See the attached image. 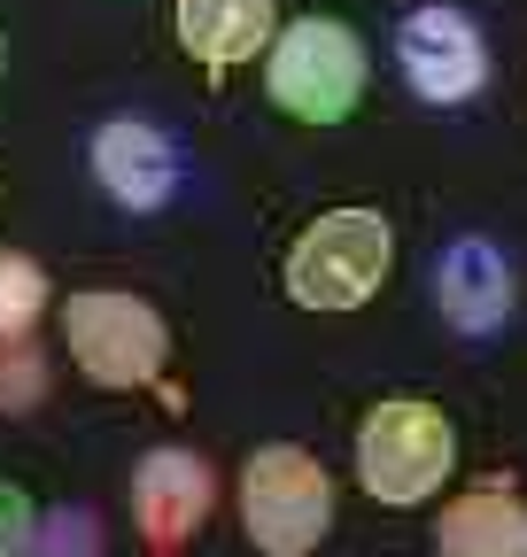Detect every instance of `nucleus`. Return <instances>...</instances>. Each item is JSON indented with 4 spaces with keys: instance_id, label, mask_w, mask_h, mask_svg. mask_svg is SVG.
Listing matches in <instances>:
<instances>
[{
    "instance_id": "1",
    "label": "nucleus",
    "mask_w": 527,
    "mask_h": 557,
    "mask_svg": "<svg viewBox=\"0 0 527 557\" xmlns=\"http://www.w3.org/2000/svg\"><path fill=\"white\" fill-rule=\"evenodd\" d=\"M395 271V225L365 201H342V209H318V218L287 240V263H280V287L295 310H318V318H350L365 310Z\"/></svg>"
},
{
    "instance_id": "2",
    "label": "nucleus",
    "mask_w": 527,
    "mask_h": 557,
    "mask_svg": "<svg viewBox=\"0 0 527 557\" xmlns=\"http://www.w3.org/2000/svg\"><path fill=\"white\" fill-rule=\"evenodd\" d=\"M372 78V54L342 16H295L264 47V94L295 124H350Z\"/></svg>"
},
{
    "instance_id": "3",
    "label": "nucleus",
    "mask_w": 527,
    "mask_h": 557,
    "mask_svg": "<svg viewBox=\"0 0 527 557\" xmlns=\"http://www.w3.org/2000/svg\"><path fill=\"white\" fill-rule=\"evenodd\" d=\"M457 472V426L427 395H388L357 418V480L388 511L434 504L442 480Z\"/></svg>"
},
{
    "instance_id": "4",
    "label": "nucleus",
    "mask_w": 527,
    "mask_h": 557,
    "mask_svg": "<svg viewBox=\"0 0 527 557\" xmlns=\"http://www.w3.org/2000/svg\"><path fill=\"white\" fill-rule=\"evenodd\" d=\"M241 534L264 557H310L334 534V472L303 442H264L241 465Z\"/></svg>"
},
{
    "instance_id": "5",
    "label": "nucleus",
    "mask_w": 527,
    "mask_h": 557,
    "mask_svg": "<svg viewBox=\"0 0 527 557\" xmlns=\"http://www.w3.org/2000/svg\"><path fill=\"white\" fill-rule=\"evenodd\" d=\"M62 348H71V364L94 380V387H148L171 357V325L156 302L140 295H117V287H86L62 302Z\"/></svg>"
},
{
    "instance_id": "6",
    "label": "nucleus",
    "mask_w": 527,
    "mask_h": 557,
    "mask_svg": "<svg viewBox=\"0 0 527 557\" xmlns=\"http://www.w3.org/2000/svg\"><path fill=\"white\" fill-rule=\"evenodd\" d=\"M395 70L404 86L427 101V109H466L481 86H489V47H481V24L466 9H412L395 24Z\"/></svg>"
},
{
    "instance_id": "7",
    "label": "nucleus",
    "mask_w": 527,
    "mask_h": 557,
    "mask_svg": "<svg viewBox=\"0 0 527 557\" xmlns=\"http://www.w3.org/2000/svg\"><path fill=\"white\" fill-rule=\"evenodd\" d=\"M218 504V472L194 449H148L140 472H132V519H140V542L156 557H179L194 542V527Z\"/></svg>"
},
{
    "instance_id": "8",
    "label": "nucleus",
    "mask_w": 527,
    "mask_h": 557,
    "mask_svg": "<svg viewBox=\"0 0 527 557\" xmlns=\"http://www.w3.org/2000/svg\"><path fill=\"white\" fill-rule=\"evenodd\" d=\"M86 156H94V178L117 209H163L179 194V148L148 116H109Z\"/></svg>"
},
{
    "instance_id": "9",
    "label": "nucleus",
    "mask_w": 527,
    "mask_h": 557,
    "mask_svg": "<svg viewBox=\"0 0 527 557\" xmlns=\"http://www.w3.org/2000/svg\"><path fill=\"white\" fill-rule=\"evenodd\" d=\"M171 32L186 47V62H203L210 78L256 62L280 32V0H171Z\"/></svg>"
},
{
    "instance_id": "10",
    "label": "nucleus",
    "mask_w": 527,
    "mask_h": 557,
    "mask_svg": "<svg viewBox=\"0 0 527 557\" xmlns=\"http://www.w3.org/2000/svg\"><path fill=\"white\" fill-rule=\"evenodd\" d=\"M434 302H442V318L457 325V333H497L504 318H512V263H504V248H489V240H450L442 256H434Z\"/></svg>"
},
{
    "instance_id": "11",
    "label": "nucleus",
    "mask_w": 527,
    "mask_h": 557,
    "mask_svg": "<svg viewBox=\"0 0 527 557\" xmlns=\"http://www.w3.org/2000/svg\"><path fill=\"white\" fill-rule=\"evenodd\" d=\"M434 557H527V496L466 487L434 519Z\"/></svg>"
},
{
    "instance_id": "12",
    "label": "nucleus",
    "mask_w": 527,
    "mask_h": 557,
    "mask_svg": "<svg viewBox=\"0 0 527 557\" xmlns=\"http://www.w3.org/2000/svg\"><path fill=\"white\" fill-rule=\"evenodd\" d=\"M47 403V348L32 333H0V418H24Z\"/></svg>"
},
{
    "instance_id": "13",
    "label": "nucleus",
    "mask_w": 527,
    "mask_h": 557,
    "mask_svg": "<svg viewBox=\"0 0 527 557\" xmlns=\"http://www.w3.org/2000/svg\"><path fill=\"white\" fill-rule=\"evenodd\" d=\"M47 310V271L16 248H0V333H32Z\"/></svg>"
},
{
    "instance_id": "14",
    "label": "nucleus",
    "mask_w": 527,
    "mask_h": 557,
    "mask_svg": "<svg viewBox=\"0 0 527 557\" xmlns=\"http://www.w3.org/2000/svg\"><path fill=\"white\" fill-rule=\"evenodd\" d=\"M24 557H101V519H94L86 504H78V511H54V519L32 527Z\"/></svg>"
},
{
    "instance_id": "15",
    "label": "nucleus",
    "mask_w": 527,
    "mask_h": 557,
    "mask_svg": "<svg viewBox=\"0 0 527 557\" xmlns=\"http://www.w3.org/2000/svg\"><path fill=\"white\" fill-rule=\"evenodd\" d=\"M32 527H39V504L24 496L16 480H0V557H24Z\"/></svg>"
}]
</instances>
